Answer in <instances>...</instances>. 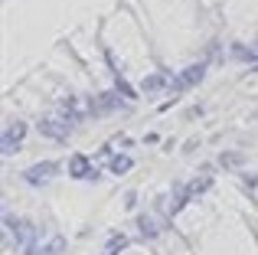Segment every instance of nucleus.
<instances>
[{
    "label": "nucleus",
    "mask_w": 258,
    "mask_h": 255,
    "mask_svg": "<svg viewBox=\"0 0 258 255\" xmlns=\"http://www.w3.org/2000/svg\"><path fill=\"white\" fill-rule=\"evenodd\" d=\"M203 79H206V62L186 66V69H183L180 76L173 79V92H186V89H193V85H200Z\"/></svg>",
    "instance_id": "obj_4"
},
{
    "label": "nucleus",
    "mask_w": 258,
    "mask_h": 255,
    "mask_svg": "<svg viewBox=\"0 0 258 255\" xmlns=\"http://www.w3.org/2000/svg\"><path fill=\"white\" fill-rule=\"evenodd\" d=\"M69 131H72V121L62 111H59V115H46L43 121H39V134H46V138H52V141H66Z\"/></svg>",
    "instance_id": "obj_1"
},
{
    "label": "nucleus",
    "mask_w": 258,
    "mask_h": 255,
    "mask_svg": "<svg viewBox=\"0 0 258 255\" xmlns=\"http://www.w3.org/2000/svg\"><path fill=\"white\" fill-rule=\"evenodd\" d=\"M232 56H235V59H242V62H255L258 52H255V49H248V46H239V43H235V46H232Z\"/></svg>",
    "instance_id": "obj_11"
},
{
    "label": "nucleus",
    "mask_w": 258,
    "mask_h": 255,
    "mask_svg": "<svg viewBox=\"0 0 258 255\" xmlns=\"http://www.w3.org/2000/svg\"><path fill=\"white\" fill-rule=\"evenodd\" d=\"M167 85H173V76L167 69L154 72V76H147L144 82H141V92H157V89H167Z\"/></svg>",
    "instance_id": "obj_6"
},
{
    "label": "nucleus",
    "mask_w": 258,
    "mask_h": 255,
    "mask_svg": "<svg viewBox=\"0 0 258 255\" xmlns=\"http://www.w3.org/2000/svg\"><path fill=\"white\" fill-rule=\"evenodd\" d=\"M219 164H222V167H235V164H242V154H222Z\"/></svg>",
    "instance_id": "obj_14"
},
{
    "label": "nucleus",
    "mask_w": 258,
    "mask_h": 255,
    "mask_svg": "<svg viewBox=\"0 0 258 255\" xmlns=\"http://www.w3.org/2000/svg\"><path fill=\"white\" fill-rule=\"evenodd\" d=\"M26 138V121H10L4 128V138H0V151L4 154H17L20 144Z\"/></svg>",
    "instance_id": "obj_3"
},
{
    "label": "nucleus",
    "mask_w": 258,
    "mask_h": 255,
    "mask_svg": "<svg viewBox=\"0 0 258 255\" xmlns=\"http://www.w3.org/2000/svg\"><path fill=\"white\" fill-rule=\"evenodd\" d=\"M114 85H118V92H121V95H124V98H134V95H138V92H134L131 85L124 82V79H114Z\"/></svg>",
    "instance_id": "obj_13"
},
{
    "label": "nucleus",
    "mask_w": 258,
    "mask_h": 255,
    "mask_svg": "<svg viewBox=\"0 0 258 255\" xmlns=\"http://www.w3.org/2000/svg\"><path fill=\"white\" fill-rule=\"evenodd\" d=\"M121 108V98L114 95V92H101V95H95V115H105V111H114Z\"/></svg>",
    "instance_id": "obj_7"
},
{
    "label": "nucleus",
    "mask_w": 258,
    "mask_h": 255,
    "mask_svg": "<svg viewBox=\"0 0 258 255\" xmlns=\"http://www.w3.org/2000/svg\"><path fill=\"white\" fill-rule=\"evenodd\" d=\"M66 170H69V177H76V180H95V177H98L95 167H92V160H88L85 154H72Z\"/></svg>",
    "instance_id": "obj_5"
},
{
    "label": "nucleus",
    "mask_w": 258,
    "mask_h": 255,
    "mask_svg": "<svg viewBox=\"0 0 258 255\" xmlns=\"http://www.w3.org/2000/svg\"><path fill=\"white\" fill-rule=\"evenodd\" d=\"M209 183H213V177H200V180H196V183H186V186H183V190H186V197L193 200V197H200L203 190H209Z\"/></svg>",
    "instance_id": "obj_10"
},
{
    "label": "nucleus",
    "mask_w": 258,
    "mask_h": 255,
    "mask_svg": "<svg viewBox=\"0 0 258 255\" xmlns=\"http://www.w3.org/2000/svg\"><path fill=\"white\" fill-rule=\"evenodd\" d=\"M138 226H141V236H144V239H154L160 232V226H157V219H154V216H141Z\"/></svg>",
    "instance_id": "obj_9"
},
{
    "label": "nucleus",
    "mask_w": 258,
    "mask_h": 255,
    "mask_svg": "<svg viewBox=\"0 0 258 255\" xmlns=\"http://www.w3.org/2000/svg\"><path fill=\"white\" fill-rule=\"evenodd\" d=\"M124 245H127V239H124V236H114L111 242H108V249H105V255H118L121 249H124Z\"/></svg>",
    "instance_id": "obj_12"
},
{
    "label": "nucleus",
    "mask_w": 258,
    "mask_h": 255,
    "mask_svg": "<svg viewBox=\"0 0 258 255\" xmlns=\"http://www.w3.org/2000/svg\"><path fill=\"white\" fill-rule=\"evenodd\" d=\"M134 167V160L127 157V154H118V157H111V164H108V170L111 173H127Z\"/></svg>",
    "instance_id": "obj_8"
},
{
    "label": "nucleus",
    "mask_w": 258,
    "mask_h": 255,
    "mask_svg": "<svg viewBox=\"0 0 258 255\" xmlns=\"http://www.w3.org/2000/svg\"><path fill=\"white\" fill-rule=\"evenodd\" d=\"M56 173H59V164H56V160H39V164L26 167L23 180H26V183H33V186H43V183H49Z\"/></svg>",
    "instance_id": "obj_2"
}]
</instances>
